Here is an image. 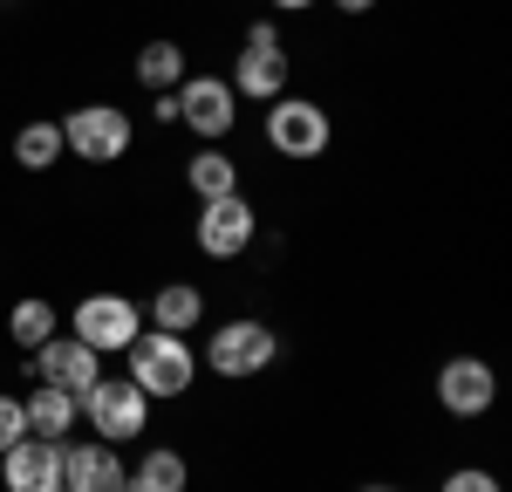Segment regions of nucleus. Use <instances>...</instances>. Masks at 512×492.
I'll use <instances>...</instances> for the list:
<instances>
[{
  "label": "nucleus",
  "instance_id": "f03ea898",
  "mask_svg": "<svg viewBox=\"0 0 512 492\" xmlns=\"http://www.w3.org/2000/svg\"><path fill=\"white\" fill-rule=\"evenodd\" d=\"M280 356V335L267 322H253V315H233V322H219L205 335V349H198V363L212 369V376H226V383H253V376H267Z\"/></svg>",
  "mask_w": 512,
  "mask_h": 492
},
{
  "label": "nucleus",
  "instance_id": "39448f33",
  "mask_svg": "<svg viewBox=\"0 0 512 492\" xmlns=\"http://www.w3.org/2000/svg\"><path fill=\"white\" fill-rule=\"evenodd\" d=\"M267 144H274V158L315 164V158H328V144H335V123H328V110L308 103V96H274V103H267Z\"/></svg>",
  "mask_w": 512,
  "mask_h": 492
},
{
  "label": "nucleus",
  "instance_id": "5701e85b",
  "mask_svg": "<svg viewBox=\"0 0 512 492\" xmlns=\"http://www.w3.org/2000/svg\"><path fill=\"white\" fill-rule=\"evenodd\" d=\"M246 48H280V28L274 21H253V28H246Z\"/></svg>",
  "mask_w": 512,
  "mask_h": 492
},
{
  "label": "nucleus",
  "instance_id": "aec40b11",
  "mask_svg": "<svg viewBox=\"0 0 512 492\" xmlns=\"http://www.w3.org/2000/svg\"><path fill=\"white\" fill-rule=\"evenodd\" d=\"M62 158H69V151H62V123L35 117V123L14 130V164H21V171H48V164H62Z\"/></svg>",
  "mask_w": 512,
  "mask_h": 492
},
{
  "label": "nucleus",
  "instance_id": "a878e982",
  "mask_svg": "<svg viewBox=\"0 0 512 492\" xmlns=\"http://www.w3.org/2000/svg\"><path fill=\"white\" fill-rule=\"evenodd\" d=\"M267 7H274V14H308L315 0H267Z\"/></svg>",
  "mask_w": 512,
  "mask_h": 492
},
{
  "label": "nucleus",
  "instance_id": "7ed1b4c3",
  "mask_svg": "<svg viewBox=\"0 0 512 492\" xmlns=\"http://www.w3.org/2000/svg\"><path fill=\"white\" fill-rule=\"evenodd\" d=\"M76 410H82V424H89V438H103V445H130L151 424V397L130 376H96L76 397Z\"/></svg>",
  "mask_w": 512,
  "mask_h": 492
},
{
  "label": "nucleus",
  "instance_id": "4468645a",
  "mask_svg": "<svg viewBox=\"0 0 512 492\" xmlns=\"http://www.w3.org/2000/svg\"><path fill=\"white\" fill-rule=\"evenodd\" d=\"M21 424H28V438H48V445H69V431L82 424V410L69 390H55V383H35L28 397H21Z\"/></svg>",
  "mask_w": 512,
  "mask_h": 492
},
{
  "label": "nucleus",
  "instance_id": "2eb2a0df",
  "mask_svg": "<svg viewBox=\"0 0 512 492\" xmlns=\"http://www.w3.org/2000/svg\"><path fill=\"white\" fill-rule=\"evenodd\" d=\"M205 322V287L192 281H164L151 301H144V328H164V335H192Z\"/></svg>",
  "mask_w": 512,
  "mask_h": 492
},
{
  "label": "nucleus",
  "instance_id": "f8f14e48",
  "mask_svg": "<svg viewBox=\"0 0 512 492\" xmlns=\"http://www.w3.org/2000/svg\"><path fill=\"white\" fill-rule=\"evenodd\" d=\"M62 492H123V458L103 438H69L62 445Z\"/></svg>",
  "mask_w": 512,
  "mask_h": 492
},
{
  "label": "nucleus",
  "instance_id": "9b49d317",
  "mask_svg": "<svg viewBox=\"0 0 512 492\" xmlns=\"http://www.w3.org/2000/svg\"><path fill=\"white\" fill-rule=\"evenodd\" d=\"M0 486L7 492H62V445L14 438V445L0 451Z\"/></svg>",
  "mask_w": 512,
  "mask_h": 492
},
{
  "label": "nucleus",
  "instance_id": "1a4fd4ad",
  "mask_svg": "<svg viewBox=\"0 0 512 492\" xmlns=\"http://www.w3.org/2000/svg\"><path fill=\"white\" fill-rule=\"evenodd\" d=\"M171 96H178V123H185L192 137H226L239 123V96H233L226 76H205V69H198V76H185Z\"/></svg>",
  "mask_w": 512,
  "mask_h": 492
},
{
  "label": "nucleus",
  "instance_id": "b1692460",
  "mask_svg": "<svg viewBox=\"0 0 512 492\" xmlns=\"http://www.w3.org/2000/svg\"><path fill=\"white\" fill-rule=\"evenodd\" d=\"M151 117H158V123H178V96H171V89H164V96H151Z\"/></svg>",
  "mask_w": 512,
  "mask_h": 492
},
{
  "label": "nucleus",
  "instance_id": "0eeeda50",
  "mask_svg": "<svg viewBox=\"0 0 512 492\" xmlns=\"http://www.w3.org/2000/svg\"><path fill=\"white\" fill-rule=\"evenodd\" d=\"M198 253L205 260H239V253H253L260 240V212L246 192H226V199H198Z\"/></svg>",
  "mask_w": 512,
  "mask_h": 492
},
{
  "label": "nucleus",
  "instance_id": "412c9836",
  "mask_svg": "<svg viewBox=\"0 0 512 492\" xmlns=\"http://www.w3.org/2000/svg\"><path fill=\"white\" fill-rule=\"evenodd\" d=\"M437 492H506V486H499L492 472H478V465H458V472H451Z\"/></svg>",
  "mask_w": 512,
  "mask_h": 492
},
{
  "label": "nucleus",
  "instance_id": "423d86ee",
  "mask_svg": "<svg viewBox=\"0 0 512 492\" xmlns=\"http://www.w3.org/2000/svg\"><path fill=\"white\" fill-rule=\"evenodd\" d=\"M130 137H137V123H130V110H117V103H82V110L62 117V151L82 158V164L130 158Z\"/></svg>",
  "mask_w": 512,
  "mask_h": 492
},
{
  "label": "nucleus",
  "instance_id": "393cba45",
  "mask_svg": "<svg viewBox=\"0 0 512 492\" xmlns=\"http://www.w3.org/2000/svg\"><path fill=\"white\" fill-rule=\"evenodd\" d=\"M369 7H376V0H335V14H349V21H362Z\"/></svg>",
  "mask_w": 512,
  "mask_h": 492
},
{
  "label": "nucleus",
  "instance_id": "a211bd4d",
  "mask_svg": "<svg viewBox=\"0 0 512 492\" xmlns=\"http://www.w3.org/2000/svg\"><path fill=\"white\" fill-rule=\"evenodd\" d=\"M185 185H192L198 199H226V192H239V164H233V151H219V144H198L192 164H185Z\"/></svg>",
  "mask_w": 512,
  "mask_h": 492
},
{
  "label": "nucleus",
  "instance_id": "bb28decb",
  "mask_svg": "<svg viewBox=\"0 0 512 492\" xmlns=\"http://www.w3.org/2000/svg\"><path fill=\"white\" fill-rule=\"evenodd\" d=\"M362 492H390V486H362Z\"/></svg>",
  "mask_w": 512,
  "mask_h": 492
},
{
  "label": "nucleus",
  "instance_id": "9d476101",
  "mask_svg": "<svg viewBox=\"0 0 512 492\" xmlns=\"http://www.w3.org/2000/svg\"><path fill=\"white\" fill-rule=\"evenodd\" d=\"M28 376H35V383H55V390H69V397H82V390L103 376V356H96L89 342H76V335H48L35 356H28Z\"/></svg>",
  "mask_w": 512,
  "mask_h": 492
},
{
  "label": "nucleus",
  "instance_id": "4be33fe9",
  "mask_svg": "<svg viewBox=\"0 0 512 492\" xmlns=\"http://www.w3.org/2000/svg\"><path fill=\"white\" fill-rule=\"evenodd\" d=\"M14 438H28V424H21V397H7V390H0V451L14 445Z\"/></svg>",
  "mask_w": 512,
  "mask_h": 492
},
{
  "label": "nucleus",
  "instance_id": "6ab92c4d",
  "mask_svg": "<svg viewBox=\"0 0 512 492\" xmlns=\"http://www.w3.org/2000/svg\"><path fill=\"white\" fill-rule=\"evenodd\" d=\"M48 335H62V322H55V301H41V294L14 301V315H7V342H14L21 356H35Z\"/></svg>",
  "mask_w": 512,
  "mask_h": 492
},
{
  "label": "nucleus",
  "instance_id": "f3484780",
  "mask_svg": "<svg viewBox=\"0 0 512 492\" xmlns=\"http://www.w3.org/2000/svg\"><path fill=\"white\" fill-rule=\"evenodd\" d=\"M130 69H137V82H144V96H164V89H178V82L192 76V62H185L178 41H144Z\"/></svg>",
  "mask_w": 512,
  "mask_h": 492
},
{
  "label": "nucleus",
  "instance_id": "6e6552de",
  "mask_svg": "<svg viewBox=\"0 0 512 492\" xmlns=\"http://www.w3.org/2000/svg\"><path fill=\"white\" fill-rule=\"evenodd\" d=\"M492 404H499L492 363H485V356H444V369H437V410L458 417V424H478Z\"/></svg>",
  "mask_w": 512,
  "mask_h": 492
},
{
  "label": "nucleus",
  "instance_id": "dca6fc26",
  "mask_svg": "<svg viewBox=\"0 0 512 492\" xmlns=\"http://www.w3.org/2000/svg\"><path fill=\"white\" fill-rule=\"evenodd\" d=\"M192 486V465L178 445H144L137 465H123V492H185Z\"/></svg>",
  "mask_w": 512,
  "mask_h": 492
},
{
  "label": "nucleus",
  "instance_id": "20e7f679",
  "mask_svg": "<svg viewBox=\"0 0 512 492\" xmlns=\"http://www.w3.org/2000/svg\"><path fill=\"white\" fill-rule=\"evenodd\" d=\"M69 335L89 342L96 356H123L137 335H144V301H130V294H82L76 315H69Z\"/></svg>",
  "mask_w": 512,
  "mask_h": 492
},
{
  "label": "nucleus",
  "instance_id": "f257e3e1",
  "mask_svg": "<svg viewBox=\"0 0 512 492\" xmlns=\"http://www.w3.org/2000/svg\"><path fill=\"white\" fill-rule=\"evenodd\" d=\"M123 376L151 397V404H171V397H185L198 383V349H192V335H164V328H144L130 349H123Z\"/></svg>",
  "mask_w": 512,
  "mask_h": 492
},
{
  "label": "nucleus",
  "instance_id": "ddd939ff",
  "mask_svg": "<svg viewBox=\"0 0 512 492\" xmlns=\"http://www.w3.org/2000/svg\"><path fill=\"white\" fill-rule=\"evenodd\" d=\"M233 96L239 103H274L287 96V48H246L239 41V62H233Z\"/></svg>",
  "mask_w": 512,
  "mask_h": 492
}]
</instances>
